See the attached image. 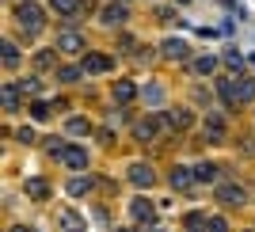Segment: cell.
<instances>
[{
    "instance_id": "6da1fadb",
    "label": "cell",
    "mask_w": 255,
    "mask_h": 232,
    "mask_svg": "<svg viewBox=\"0 0 255 232\" xmlns=\"http://www.w3.org/2000/svg\"><path fill=\"white\" fill-rule=\"evenodd\" d=\"M57 160H61L65 168H73V171H84L88 168V152L80 145H65V148H57Z\"/></svg>"
},
{
    "instance_id": "7a4b0ae2",
    "label": "cell",
    "mask_w": 255,
    "mask_h": 232,
    "mask_svg": "<svg viewBox=\"0 0 255 232\" xmlns=\"http://www.w3.org/2000/svg\"><path fill=\"white\" fill-rule=\"evenodd\" d=\"M15 19H19L23 31H38V27H42V8H34V4H19V8H15Z\"/></svg>"
},
{
    "instance_id": "3957f363",
    "label": "cell",
    "mask_w": 255,
    "mask_h": 232,
    "mask_svg": "<svg viewBox=\"0 0 255 232\" xmlns=\"http://www.w3.org/2000/svg\"><path fill=\"white\" fill-rule=\"evenodd\" d=\"M129 213H133V221H141V225H152V221H156V210H152V202H145V198L133 202Z\"/></svg>"
},
{
    "instance_id": "277c9868",
    "label": "cell",
    "mask_w": 255,
    "mask_h": 232,
    "mask_svg": "<svg viewBox=\"0 0 255 232\" xmlns=\"http://www.w3.org/2000/svg\"><path fill=\"white\" fill-rule=\"evenodd\" d=\"M221 202H229V206H240V202H248V194H244V187H236V183H221Z\"/></svg>"
},
{
    "instance_id": "5b68a950",
    "label": "cell",
    "mask_w": 255,
    "mask_h": 232,
    "mask_svg": "<svg viewBox=\"0 0 255 232\" xmlns=\"http://www.w3.org/2000/svg\"><path fill=\"white\" fill-rule=\"evenodd\" d=\"M57 50H65V53H76V50H84V38L76 31H65L61 38H57Z\"/></svg>"
},
{
    "instance_id": "8992f818",
    "label": "cell",
    "mask_w": 255,
    "mask_h": 232,
    "mask_svg": "<svg viewBox=\"0 0 255 232\" xmlns=\"http://www.w3.org/2000/svg\"><path fill=\"white\" fill-rule=\"evenodd\" d=\"M129 183H137V187H152V168H149V164H133V168H129Z\"/></svg>"
},
{
    "instance_id": "52a82bcc",
    "label": "cell",
    "mask_w": 255,
    "mask_h": 232,
    "mask_svg": "<svg viewBox=\"0 0 255 232\" xmlns=\"http://www.w3.org/2000/svg\"><path fill=\"white\" fill-rule=\"evenodd\" d=\"M80 69H84V73H107V69H111V61H107L103 53H88Z\"/></svg>"
},
{
    "instance_id": "ba28073f",
    "label": "cell",
    "mask_w": 255,
    "mask_h": 232,
    "mask_svg": "<svg viewBox=\"0 0 255 232\" xmlns=\"http://www.w3.org/2000/svg\"><path fill=\"white\" fill-rule=\"evenodd\" d=\"M233 88H236V99H255V84L248 76H233Z\"/></svg>"
},
{
    "instance_id": "9c48e42d",
    "label": "cell",
    "mask_w": 255,
    "mask_h": 232,
    "mask_svg": "<svg viewBox=\"0 0 255 232\" xmlns=\"http://www.w3.org/2000/svg\"><path fill=\"white\" fill-rule=\"evenodd\" d=\"M103 19L107 23H122V19H126V4H107V8H103Z\"/></svg>"
},
{
    "instance_id": "30bf717a",
    "label": "cell",
    "mask_w": 255,
    "mask_h": 232,
    "mask_svg": "<svg viewBox=\"0 0 255 232\" xmlns=\"http://www.w3.org/2000/svg\"><path fill=\"white\" fill-rule=\"evenodd\" d=\"M206 137H210V141L225 137V122H221V118H210V122H206Z\"/></svg>"
},
{
    "instance_id": "8fae6325",
    "label": "cell",
    "mask_w": 255,
    "mask_h": 232,
    "mask_svg": "<svg viewBox=\"0 0 255 232\" xmlns=\"http://www.w3.org/2000/svg\"><path fill=\"white\" fill-rule=\"evenodd\" d=\"M53 11H61V15H76V8H80V0H50Z\"/></svg>"
},
{
    "instance_id": "7c38bea8",
    "label": "cell",
    "mask_w": 255,
    "mask_h": 232,
    "mask_svg": "<svg viewBox=\"0 0 255 232\" xmlns=\"http://www.w3.org/2000/svg\"><path fill=\"white\" fill-rule=\"evenodd\" d=\"M194 179H198V175H194V171H187V168H179V171H175V175H171V183H175V187H179V190H183V187H191Z\"/></svg>"
},
{
    "instance_id": "4fadbf2b",
    "label": "cell",
    "mask_w": 255,
    "mask_h": 232,
    "mask_svg": "<svg viewBox=\"0 0 255 232\" xmlns=\"http://www.w3.org/2000/svg\"><path fill=\"white\" fill-rule=\"evenodd\" d=\"M156 129H160V122H156V118H145V122L137 126V137H141V141H149L152 133H156Z\"/></svg>"
},
{
    "instance_id": "5bb4252c",
    "label": "cell",
    "mask_w": 255,
    "mask_h": 232,
    "mask_svg": "<svg viewBox=\"0 0 255 232\" xmlns=\"http://www.w3.org/2000/svg\"><path fill=\"white\" fill-rule=\"evenodd\" d=\"M133 92H137V88L129 84V80H122V84H115V99H118V103H126V99H133Z\"/></svg>"
},
{
    "instance_id": "9a60e30c",
    "label": "cell",
    "mask_w": 255,
    "mask_h": 232,
    "mask_svg": "<svg viewBox=\"0 0 255 232\" xmlns=\"http://www.w3.org/2000/svg\"><path fill=\"white\" fill-rule=\"evenodd\" d=\"M164 50H168V57H187V42H179V38H171V42H164Z\"/></svg>"
},
{
    "instance_id": "2e32d148",
    "label": "cell",
    "mask_w": 255,
    "mask_h": 232,
    "mask_svg": "<svg viewBox=\"0 0 255 232\" xmlns=\"http://www.w3.org/2000/svg\"><path fill=\"white\" fill-rule=\"evenodd\" d=\"M194 175H198V183H213V179H217V168H213V164H198Z\"/></svg>"
},
{
    "instance_id": "e0dca14e",
    "label": "cell",
    "mask_w": 255,
    "mask_h": 232,
    "mask_svg": "<svg viewBox=\"0 0 255 232\" xmlns=\"http://www.w3.org/2000/svg\"><path fill=\"white\" fill-rule=\"evenodd\" d=\"M168 122H171L175 129H187V126H191V115H187V111H171Z\"/></svg>"
},
{
    "instance_id": "ac0fdd59",
    "label": "cell",
    "mask_w": 255,
    "mask_h": 232,
    "mask_svg": "<svg viewBox=\"0 0 255 232\" xmlns=\"http://www.w3.org/2000/svg\"><path fill=\"white\" fill-rule=\"evenodd\" d=\"M213 69H217V61H213V57H198V61H194V73H198V76H210Z\"/></svg>"
},
{
    "instance_id": "d6986e66",
    "label": "cell",
    "mask_w": 255,
    "mask_h": 232,
    "mask_svg": "<svg viewBox=\"0 0 255 232\" xmlns=\"http://www.w3.org/2000/svg\"><path fill=\"white\" fill-rule=\"evenodd\" d=\"M27 194H31V198H46V194H50V187H46L42 179H31V183H27Z\"/></svg>"
},
{
    "instance_id": "ffe728a7",
    "label": "cell",
    "mask_w": 255,
    "mask_h": 232,
    "mask_svg": "<svg viewBox=\"0 0 255 232\" xmlns=\"http://www.w3.org/2000/svg\"><path fill=\"white\" fill-rule=\"evenodd\" d=\"M15 103H19V88L4 84V107H8V111H15Z\"/></svg>"
},
{
    "instance_id": "44dd1931",
    "label": "cell",
    "mask_w": 255,
    "mask_h": 232,
    "mask_svg": "<svg viewBox=\"0 0 255 232\" xmlns=\"http://www.w3.org/2000/svg\"><path fill=\"white\" fill-rule=\"evenodd\" d=\"M61 225H65V229H80L84 221H80V217H76L73 210H65V213H61Z\"/></svg>"
},
{
    "instance_id": "7402d4cb",
    "label": "cell",
    "mask_w": 255,
    "mask_h": 232,
    "mask_svg": "<svg viewBox=\"0 0 255 232\" xmlns=\"http://www.w3.org/2000/svg\"><path fill=\"white\" fill-rule=\"evenodd\" d=\"M80 73H84V69H76V65H65L61 73H57V80H76Z\"/></svg>"
},
{
    "instance_id": "603a6c76",
    "label": "cell",
    "mask_w": 255,
    "mask_h": 232,
    "mask_svg": "<svg viewBox=\"0 0 255 232\" xmlns=\"http://www.w3.org/2000/svg\"><path fill=\"white\" fill-rule=\"evenodd\" d=\"M0 50H4V65H15V61H19V53H15V46H11V42H4Z\"/></svg>"
},
{
    "instance_id": "cb8c5ba5",
    "label": "cell",
    "mask_w": 255,
    "mask_h": 232,
    "mask_svg": "<svg viewBox=\"0 0 255 232\" xmlns=\"http://www.w3.org/2000/svg\"><path fill=\"white\" fill-rule=\"evenodd\" d=\"M88 187H92L88 179H73L69 183V194H88Z\"/></svg>"
},
{
    "instance_id": "d4e9b609",
    "label": "cell",
    "mask_w": 255,
    "mask_h": 232,
    "mask_svg": "<svg viewBox=\"0 0 255 232\" xmlns=\"http://www.w3.org/2000/svg\"><path fill=\"white\" fill-rule=\"evenodd\" d=\"M31 115L42 122V118H50V107H46V103H34V107H31Z\"/></svg>"
},
{
    "instance_id": "484cf974",
    "label": "cell",
    "mask_w": 255,
    "mask_h": 232,
    "mask_svg": "<svg viewBox=\"0 0 255 232\" xmlns=\"http://www.w3.org/2000/svg\"><path fill=\"white\" fill-rule=\"evenodd\" d=\"M84 129H88L84 118H73V122H69V133H84Z\"/></svg>"
},
{
    "instance_id": "4316f807",
    "label": "cell",
    "mask_w": 255,
    "mask_h": 232,
    "mask_svg": "<svg viewBox=\"0 0 255 232\" xmlns=\"http://www.w3.org/2000/svg\"><path fill=\"white\" fill-rule=\"evenodd\" d=\"M183 4H187V0H183Z\"/></svg>"
}]
</instances>
